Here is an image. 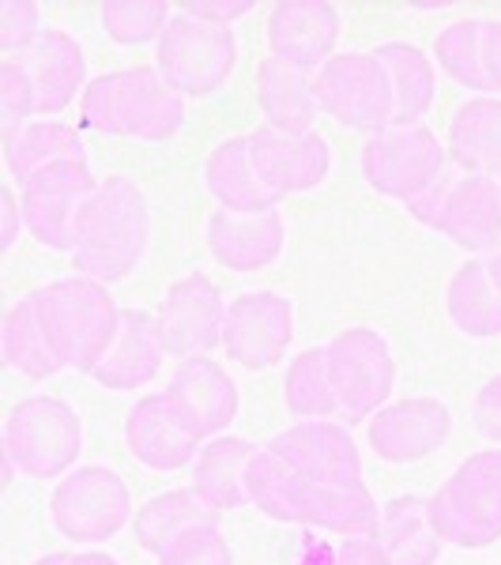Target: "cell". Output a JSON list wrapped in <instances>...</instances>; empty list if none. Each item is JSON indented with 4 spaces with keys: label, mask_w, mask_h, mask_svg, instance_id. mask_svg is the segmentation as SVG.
<instances>
[{
    "label": "cell",
    "mask_w": 501,
    "mask_h": 565,
    "mask_svg": "<svg viewBox=\"0 0 501 565\" xmlns=\"http://www.w3.org/2000/svg\"><path fill=\"white\" fill-rule=\"evenodd\" d=\"M207 193L218 200V207L231 212H268L279 207V196L260 181L249 154V136H231L207 154L204 167Z\"/></svg>",
    "instance_id": "28"
},
{
    "label": "cell",
    "mask_w": 501,
    "mask_h": 565,
    "mask_svg": "<svg viewBox=\"0 0 501 565\" xmlns=\"http://www.w3.org/2000/svg\"><path fill=\"white\" fill-rule=\"evenodd\" d=\"M167 354L170 351H167V343H162L159 317H151L148 309H125L121 328H117L106 359L98 362L90 377H95L103 388H114V392L143 388L159 377Z\"/></svg>",
    "instance_id": "23"
},
{
    "label": "cell",
    "mask_w": 501,
    "mask_h": 565,
    "mask_svg": "<svg viewBox=\"0 0 501 565\" xmlns=\"http://www.w3.org/2000/svg\"><path fill=\"white\" fill-rule=\"evenodd\" d=\"M162 392H167L181 426H185L200 445L218 437L238 418V404H242L238 385H234L231 373L218 366L215 359H207V354L178 362L174 377H170V385Z\"/></svg>",
    "instance_id": "17"
},
{
    "label": "cell",
    "mask_w": 501,
    "mask_h": 565,
    "mask_svg": "<svg viewBox=\"0 0 501 565\" xmlns=\"http://www.w3.org/2000/svg\"><path fill=\"white\" fill-rule=\"evenodd\" d=\"M295 340V306L276 290H249L226 306L223 351L242 370H271Z\"/></svg>",
    "instance_id": "14"
},
{
    "label": "cell",
    "mask_w": 501,
    "mask_h": 565,
    "mask_svg": "<svg viewBox=\"0 0 501 565\" xmlns=\"http://www.w3.org/2000/svg\"><path fill=\"white\" fill-rule=\"evenodd\" d=\"M154 317H159L162 343L178 362L223 348L226 302L204 271H189L178 282H170Z\"/></svg>",
    "instance_id": "15"
},
{
    "label": "cell",
    "mask_w": 501,
    "mask_h": 565,
    "mask_svg": "<svg viewBox=\"0 0 501 565\" xmlns=\"http://www.w3.org/2000/svg\"><path fill=\"white\" fill-rule=\"evenodd\" d=\"M249 505L279 524H302L351 535H377L381 509L370 487H335L295 471L284 457L260 445L249 463Z\"/></svg>",
    "instance_id": "1"
},
{
    "label": "cell",
    "mask_w": 501,
    "mask_h": 565,
    "mask_svg": "<svg viewBox=\"0 0 501 565\" xmlns=\"http://www.w3.org/2000/svg\"><path fill=\"white\" fill-rule=\"evenodd\" d=\"M287 226L279 207L268 212H231L215 207L207 218V253L231 271H264L279 260Z\"/></svg>",
    "instance_id": "21"
},
{
    "label": "cell",
    "mask_w": 501,
    "mask_h": 565,
    "mask_svg": "<svg viewBox=\"0 0 501 565\" xmlns=\"http://www.w3.org/2000/svg\"><path fill=\"white\" fill-rule=\"evenodd\" d=\"M377 543L385 546L393 565H437L445 546L430 521L426 498L418 494H396L393 501L381 505Z\"/></svg>",
    "instance_id": "30"
},
{
    "label": "cell",
    "mask_w": 501,
    "mask_h": 565,
    "mask_svg": "<svg viewBox=\"0 0 501 565\" xmlns=\"http://www.w3.org/2000/svg\"><path fill=\"white\" fill-rule=\"evenodd\" d=\"M452 412L437 396H407L385 404L370 418V449L388 463H415L445 449Z\"/></svg>",
    "instance_id": "18"
},
{
    "label": "cell",
    "mask_w": 501,
    "mask_h": 565,
    "mask_svg": "<svg viewBox=\"0 0 501 565\" xmlns=\"http://www.w3.org/2000/svg\"><path fill=\"white\" fill-rule=\"evenodd\" d=\"M487 264H490V271H494L498 287H501V242L494 245V249H490V253H487Z\"/></svg>",
    "instance_id": "47"
},
{
    "label": "cell",
    "mask_w": 501,
    "mask_h": 565,
    "mask_svg": "<svg viewBox=\"0 0 501 565\" xmlns=\"http://www.w3.org/2000/svg\"><path fill=\"white\" fill-rule=\"evenodd\" d=\"M68 159H87L84 140H79V132L68 121L42 117V121H26L20 129L4 132V162L15 185H23L39 170L57 167V162Z\"/></svg>",
    "instance_id": "32"
},
{
    "label": "cell",
    "mask_w": 501,
    "mask_h": 565,
    "mask_svg": "<svg viewBox=\"0 0 501 565\" xmlns=\"http://www.w3.org/2000/svg\"><path fill=\"white\" fill-rule=\"evenodd\" d=\"M129 482L106 463L68 471L50 498V521L72 543H106L129 524Z\"/></svg>",
    "instance_id": "12"
},
{
    "label": "cell",
    "mask_w": 501,
    "mask_h": 565,
    "mask_svg": "<svg viewBox=\"0 0 501 565\" xmlns=\"http://www.w3.org/2000/svg\"><path fill=\"white\" fill-rule=\"evenodd\" d=\"M39 324L50 340L53 354L61 359L65 370L95 373L98 362L106 359L109 343H114L121 313L117 298L109 295L106 282L87 276L53 279L31 295Z\"/></svg>",
    "instance_id": "4"
},
{
    "label": "cell",
    "mask_w": 501,
    "mask_h": 565,
    "mask_svg": "<svg viewBox=\"0 0 501 565\" xmlns=\"http://www.w3.org/2000/svg\"><path fill=\"white\" fill-rule=\"evenodd\" d=\"M42 39V8L34 0H4L0 4V50L4 57L31 50Z\"/></svg>",
    "instance_id": "40"
},
{
    "label": "cell",
    "mask_w": 501,
    "mask_h": 565,
    "mask_svg": "<svg viewBox=\"0 0 501 565\" xmlns=\"http://www.w3.org/2000/svg\"><path fill=\"white\" fill-rule=\"evenodd\" d=\"M31 114H39L31 76H26L15 57H4L0 61V125H4V132H12L20 125L34 121Z\"/></svg>",
    "instance_id": "38"
},
{
    "label": "cell",
    "mask_w": 501,
    "mask_h": 565,
    "mask_svg": "<svg viewBox=\"0 0 501 565\" xmlns=\"http://www.w3.org/2000/svg\"><path fill=\"white\" fill-rule=\"evenodd\" d=\"M98 15L117 45H143L162 39V31L174 20V8L167 0H106Z\"/></svg>",
    "instance_id": "37"
},
{
    "label": "cell",
    "mask_w": 501,
    "mask_h": 565,
    "mask_svg": "<svg viewBox=\"0 0 501 565\" xmlns=\"http://www.w3.org/2000/svg\"><path fill=\"white\" fill-rule=\"evenodd\" d=\"M449 151L460 174L501 181V98H468L449 121Z\"/></svg>",
    "instance_id": "25"
},
{
    "label": "cell",
    "mask_w": 501,
    "mask_h": 565,
    "mask_svg": "<svg viewBox=\"0 0 501 565\" xmlns=\"http://www.w3.org/2000/svg\"><path fill=\"white\" fill-rule=\"evenodd\" d=\"M482 57H487V72H490V84H494V95H501V20L482 23Z\"/></svg>",
    "instance_id": "45"
},
{
    "label": "cell",
    "mask_w": 501,
    "mask_h": 565,
    "mask_svg": "<svg viewBox=\"0 0 501 565\" xmlns=\"http://www.w3.org/2000/svg\"><path fill=\"white\" fill-rule=\"evenodd\" d=\"M151 245V207L129 178H103L76 223L68 257L79 276L98 282L129 279Z\"/></svg>",
    "instance_id": "2"
},
{
    "label": "cell",
    "mask_w": 501,
    "mask_h": 565,
    "mask_svg": "<svg viewBox=\"0 0 501 565\" xmlns=\"http://www.w3.org/2000/svg\"><path fill=\"white\" fill-rule=\"evenodd\" d=\"M79 114L95 132L167 143L185 125V98L154 65H132L90 79L79 98Z\"/></svg>",
    "instance_id": "3"
},
{
    "label": "cell",
    "mask_w": 501,
    "mask_h": 565,
    "mask_svg": "<svg viewBox=\"0 0 501 565\" xmlns=\"http://www.w3.org/2000/svg\"><path fill=\"white\" fill-rule=\"evenodd\" d=\"M332 565H393L385 554V546L377 543V535H351L335 546Z\"/></svg>",
    "instance_id": "42"
},
{
    "label": "cell",
    "mask_w": 501,
    "mask_h": 565,
    "mask_svg": "<svg viewBox=\"0 0 501 565\" xmlns=\"http://www.w3.org/2000/svg\"><path fill=\"white\" fill-rule=\"evenodd\" d=\"M321 114L354 132H381L396 125V98L377 53H335L313 72Z\"/></svg>",
    "instance_id": "11"
},
{
    "label": "cell",
    "mask_w": 501,
    "mask_h": 565,
    "mask_svg": "<svg viewBox=\"0 0 501 565\" xmlns=\"http://www.w3.org/2000/svg\"><path fill=\"white\" fill-rule=\"evenodd\" d=\"M284 399L287 412L306 423V418H340V399L328 381V359L324 348H306L295 354L284 377Z\"/></svg>",
    "instance_id": "36"
},
{
    "label": "cell",
    "mask_w": 501,
    "mask_h": 565,
    "mask_svg": "<svg viewBox=\"0 0 501 565\" xmlns=\"http://www.w3.org/2000/svg\"><path fill=\"white\" fill-rule=\"evenodd\" d=\"M125 441L132 457L151 471H178L200 452V441L181 426L167 392H151L132 407L125 418Z\"/></svg>",
    "instance_id": "24"
},
{
    "label": "cell",
    "mask_w": 501,
    "mask_h": 565,
    "mask_svg": "<svg viewBox=\"0 0 501 565\" xmlns=\"http://www.w3.org/2000/svg\"><path fill=\"white\" fill-rule=\"evenodd\" d=\"M328 381L340 399V418L362 423L393 399L396 359L393 348L373 328H343L324 343Z\"/></svg>",
    "instance_id": "10"
},
{
    "label": "cell",
    "mask_w": 501,
    "mask_h": 565,
    "mask_svg": "<svg viewBox=\"0 0 501 565\" xmlns=\"http://www.w3.org/2000/svg\"><path fill=\"white\" fill-rule=\"evenodd\" d=\"M445 313L471 340L501 335V287L487 257L460 264V271L445 287Z\"/></svg>",
    "instance_id": "31"
},
{
    "label": "cell",
    "mask_w": 501,
    "mask_h": 565,
    "mask_svg": "<svg viewBox=\"0 0 501 565\" xmlns=\"http://www.w3.org/2000/svg\"><path fill=\"white\" fill-rule=\"evenodd\" d=\"M449 151L423 121H396L362 143V178L373 193L412 204L445 178Z\"/></svg>",
    "instance_id": "9"
},
{
    "label": "cell",
    "mask_w": 501,
    "mask_h": 565,
    "mask_svg": "<svg viewBox=\"0 0 501 565\" xmlns=\"http://www.w3.org/2000/svg\"><path fill=\"white\" fill-rule=\"evenodd\" d=\"M159 565H234V554H231V543L218 532V524H207V527H193L189 535H181V540L159 558Z\"/></svg>",
    "instance_id": "39"
},
{
    "label": "cell",
    "mask_w": 501,
    "mask_h": 565,
    "mask_svg": "<svg viewBox=\"0 0 501 565\" xmlns=\"http://www.w3.org/2000/svg\"><path fill=\"white\" fill-rule=\"evenodd\" d=\"M343 20L340 8L328 0H284L268 15V57H279L295 68L317 72L335 57Z\"/></svg>",
    "instance_id": "20"
},
{
    "label": "cell",
    "mask_w": 501,
    "mask_h": 565,
    "mask_svg": "<svg viewBox=\"0 0 501 565\" xmlns=\"http://www.w3.org/2000/svg\"><path fill=\"white\" fill-rule=\"evenodd\" d=\"M15 61L34 84L39 114H65V109L84 98L87 90V57L84 45L68 31H42V39L31 50L15 53Z\"/></svg>",
    "instance_id": "22"
},
{
    "label": "cell",
    "mask_w": 501,
    "mask_h": 565,
    "mask_svg": "<svg viewBox=\"0 0 501 565\" xmlns=\"http://www.w3.org/2000/svg\"><path fill=\"white\" fill-rule=\"evenodd\" d=\"M238 65V39L231 26L207 23L178 8L162 39L154 42V68L181 98L215 95Z\"/></svg>",
    "instance_id": "7"
},
{
    "label": "cell",
    "mask_w": 501,
    "mask_h": 565,
    "mask_svg": "<svg viewBox=\"0 0 501 565\" xmlns=\"http://www.w3.org/2000/svg\"><path fill=\"white\" fill-rule=\"evenodd\" d=\"M68 565H121V562L109 558L103 551H84V554H68Z\"/></svg>",
    "instance_id": "46"
},
{
    "label": "cell",
    "mask_w": 501,
    "mask_h": 565,
    "mask_svg": "<svg viewBox=\"0 0 501 565\" xmlns=\"http://www.w3.org/2000/svg\"><path fill=\"white\" fill-rule=\"evenodd\" d=\"M482 23L487 20H457L445 31H437L434 39V61L441 65V72L452 84L476 90V98L494 95L487 57H482Z\"/></svg>",
    "instance_id": "35"
},
{
    "label": "cell",
    "mask_w": 501,
    "mask_h": 565,
    "mask_svg": "<svg viewBox=\"0 0 501 565\" xmlns=\"http://www.w3.org/2000/svg\"><path fill=\"white\" fill-rule=\"evenodd\" d=\"M103 181L95 178L87 159H68L57 167L39 170L31 181L20 185L23 223L26 234L45 249L68 253L76 238V223L84 215L87 200L98 193Z\"/></svg>",
    "instance_id": "13"
},
{
    "label": "cell",
    "mask_w": 501,
    "mask_h": 565,
    "mask_svg": "<svg viewBox=\"0 0 501 565\" xmlns=\"http://www.w3.org/2000/svg\"><path fill=\"white\" fill-rule=\"evenodd\" d=\"M4 460H12L26 479H61L84 449V426L65 399L31 396L4 418Z\"/></svg>",
    "instance_id": "6"
},
{
    "label": "cell",
    "mask_w": 501,
    "mask_h": 565,
    "mask_svg": "<svg viewBox=\"0 0 501 565\" xmlns=\"http://www.w3.org/2000/svg\"><path fill=\"white\" fill-rule=\"evenodd\" d=\"M471 418H476V430L487 437V441L501 445V373H494V377L476 392Z\"/></svg>",
    "instance_id": "41"
},
{
    "label": "cell",
    "mask_w": 501,
    "mask_h": 565,
    "mask_svg": "<svg viewBox=\"0 0 501 565\" xmlns=\"http://www.w3.org/2000/svg\"><path fill=\"white\" fill-rule=\"evenodd\" d=\"M373 53H377V61L388 72V84H393L396 121H423L437 98V68L430 53H423L412 42H381Z\"/></svg>",
    "instance_id": "33"
},
{
    "label": "cell",
    "mask_w": 501,
    "mask_h": 565,
    "mask_svg": "<svg viewBox=\"0 0 501 565\" xmlns=\"http://www.w3.org/2000/svg\"><path fill=\"white\" fill-rule=\"evenodd\" d=\"M257 103L264 125L287 132H309L321 114L313 90V72L295 68L279 57H264L257 65Z\"/></svg>",
    "instance_id": "27"
},
{
    "label": "cell",
    "mask_w": 501,
    "mask_h": 565,
    "mask_svg": "<svg viewBox=\"0 0 501 565\" xmlns=\"http://www.w3.org/2000/svg\"><path fill=\"white\" fill-rule=\"evenodd\" d=\"M260 445L245 437H212L200 445L193 463V490L218 513L249 505V463Z\"/></svg>",
    "instance_id": "26"
},
{
    "label": "cell",
    "mask_w": 501,
    "mask_h": 565,
    "mask_svg": "<svg viewBox=\"0 0 501 565\" xmlns=\"http://www.w3.org/2000/svg\"><path fill=\"white\" fill-rule=\"evenodd\" d=\"M430 521L445 543L479 551L501 540V449L471 452L426 498Z\"/></svg>",
    "instance_id": "5"
},
{
    "label": "cell",
    "mask_w": 501,
    "mask_h": 565,
    "mask_svg": "<svg viewBox=\"0 0 501 565\" xmlns=\"http://www.w3.org/2000/svg\"><path fill=\"white\" fill-rule=\"evenodd\" d=\"M26 231L23 223V204H20V193H15L12 185L0 193V253H8L15 242H20V234Z\"/></svg>",
    "instance_id": "44"
},
{
    "label": "cell",
    "mask_w": 501,
    "mask_h": 565,
    "mask_svg": "<svg viewBox=\"0 0 501 565\" xmlns=\"http://www.w3.org/2000/svg\"><path fill=\"white\" fill-rule=\"evenodd\" d=\"M181 8L200 15V20H207V23L231 26V23L245 20L257 4H253V0H193V4H181Z\"/></svg>",
    "instance_id": "43"
},
{
    "label": "cell",
    "mask_w": 501,
    "mask_h": 565,
    "mask_svg": "<svg viewBox=\"0 0 501 565\" xmlns=\"http://www.w3.org/2000/svg\"><path fill=\"white\" fill-rule=\"evenodd\" d=\"M249 154L253 167L264 185L271 189L279 200L295 196V193H309L328 178L332 170V148L317 129L309 132H287V129H271V125H260V129L249 132Z\"/></svg>",
    "instance_id": "16"
},
{
    "label": "cell",
    "mask_w": 501,
    "mask_h": 565,
    "mask_svg": "<svg viewBox=\"0 0 501 565\" xmlns=\"http://www.w3.org/2000/svg\"><path fill=\"white\" fill-rule=\"evenodd\" d=\"M268 449L309 479L335 482V487H366L359 445H354V437L335 418H306V423H295L290 430L271 437Z\"/></svg>",
    "instance_id": "19"
},
{
    "label": "cell",
    "mask_w": 501,
    "mask_h": 565,
    "mask_svg": "<svg viewBox=\"0 0 501 565\" xmlns=\"http://www.w3.org/2000/svg\"><path fill=\"white\" fill-rule=\"evenodd\" d=\"M0 351H4V362L15 373L31 381H50L53 373H61V359L53 354L50 340H45L39 313H34L31 295L20 298L12 309L4 313V328H0Z\"/></svg>",
    "instance_id": "34"
},
{
    "label": "cell",
    "mask_w": 501,
    "mask_h": 565,
    "mask_svg": "<svg viewBox=\"0 0 501 565\" xmlns=\"http://www.w3.org/2000/svg\"><path fill=\"white\" fill-rule=\"evenodd\" d=\"M412 218L468 253H482L501 242V181L479 174H449L407 204Z\"/></svg>",
    "instance_id": "8"
},
{
    "label": "cell",
    "mask_w": 501,
    "mask_h": 565,
    "mask_svg": "<svg viewBox=\"0 0 501 565\" xmlns=\"http://www.w3.org/2000/svg\"><path fill=\"white\" fill-rule=\"evenodd\" d=\"M31 565H68V554H42V558Z\"/></svg>",
    "instance_id": "48"
},
{
    "label": "cell",
    "mask_w": 501,
    "mask_h": 565,
    "mask_svg": "<svg viewBox=\"0 0 501 565\" xmlns=\"http://www.w3.org/2000/svg\"><path fill=\"white\" fill-rule=\"evenodd\" d=\"M207 524H218V509L207 505L193 487L154 494L151 501H143L132 521L136 543H140V551L151 554V558H162L181 535H189L193 527H207Z\"/></svg>",
    "instance_id": "29"
}]
</instances>
